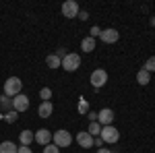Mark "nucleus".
Masks as SVG:
<instances>
[{
  "instance_id": "f257e3e1",
  "label": "nucleus",
  "mask_w": 155,
  "mask_h": 153,
  "mask_svg": "<svg viewBox=\"0 0 155 153\" xmlns=\"http://www.w3.org/2000/svg\"><path fill=\"white\" fill-rule=\"evenodd\" d=\"M21 87H23V81H21L19 77H8L6 83H4V95L17 97V95L21 93Z\"/></svg>"
},
{
  "instance_id": "f03ea898",
  "label": "nucleus",
  "mask_w": 155,
  "mask_h": 153,
  "mask_svg": "<svg viewBox=\"0 0 155 153\" xmlns=\"http://www.w3.org/2000/svg\"><path fill=\"white\" fill-rule=\"evenodd\" d=\"M52 143L58 149H64V147H68L72 143V137H71V132H66V130H56V132H52Z\"/></svg>"
},
{
  "instance_id": "7ed1b4c3",
  "label": "nucleus",
  "mask_w": 155,
  "mask_h": 153,
  "mask_svg": "<svg viewBox=\"0 0 155 153\" xmlns=\"http://www.w3.org/2000/svg\"><path fill=\"white\" fill-rule=\"evenodd\" d=\"M79 66H81V56L79 54H66L62 58V66L60 68H64L66 72H74Z\"/></svg>"
},
{
  "instance_id": "20e7f679",
  "label": "nucleus",
  "mask_w": 155,
  "mask_h": 153,
  "mask_svg": "<svg viewBox=\"0 0 155 153\" xmlns=\"http://www.w3.org/2000/svg\"><path fill=\"white\" fill-rule=\"evenodd\" d=\"M99 137H101V141H104V143H110V145H114V143L120 141V132L114 128L112 124H110V126H101Z\"/></svg>"
},
{
  "instance_id": "39448f33",
  "label": "nucleus",
  "mask_w": 155,
  "mask_h": 153,
  "mask_svg": "<svg viewBox=\"0 0 155 153\" xmlns=\"http://www.w3.org/2000/svg\"><path fill=\"white\" fill-rule=\"evenodd\" d=\"M106 83H107V72L104 68H95V71L91 72V85L95 89H101Z\"/></svg>"
},
{
  "instance_id": "423d86ee",
  "label": "nucleus",
  "mask_w": 155,
  "mask_h": 153,
  "mask_svg": "<svg viewBox=\"0 0 155 153\" xmlns=\"http://www.w3.org/2000/svg\"><path fill=\"white\" fill-rule=\"evenodd\" d=\"M12 110L15 112H25V110H29V97L25 93H19L17 97H12Z\"/></svg>"
},
{
  "instance_id": "0eeeda50",
  "label": "nucleus",
  "mask_w": 155,
  "mask_h": 153,
  "mask_svg": "<svg viewBox=\"0 0 155 153\" xmlns=\"http://www.w3.org/2000/svg\"><path fill=\"white\" fill-rule=\"evenodd\" d=\"M114 110H110V108H104V110H99L97 112V122L101 124V126H110L112 122H114Z\"/></svg>"
},
{
  "instance_id": "6e6552de",
  "label": "nucleus",
  "mask_w": 155,
  "mask_h": 153,
  "mask_svg": "<svg viewBox=\"0 0 155 153\" xmlns=\"http://www.w3.org/2000/svg\"><path fill=\"white\" fill-rule=\"evenodd\" d=\"M62 15H64L66 19H74V17L79 15V4H77L74 0H66V2L62 4Z\"/></svg>"
},
{
  "instance_id": "1a4fd4ad",
  "label": "nucleus",
  "mask_w": 155,
  "mask_h": 153,
  "mask_svg": "<svg viewBox=\"0 0 155 153\" xmlns=\"http://www.w3.org/2000/svg\"><path fill=\"white\" fill-rule=\"evenodd\" d=\"M99 39H101L104 44H116V42L120 39V33L116 31V29H104L101 35H99Z\"/></svg>"
},
{
  "instance_id": "9d476101",
  "label": "nucleus",
  "mask_w": 155,
  "mask_h": 153,
  "mask_svg": "<svg viewBox=\"0 0 155 153\" xmlns=\"http://www.w3.org/2000/svg\"><path fill=\"white\" fill-rule=\"evenodd\" d=\"M35 143L44 145V147H46V145H50V143H52V132H50L48 128H39L35 132Z\"/></svg>"
},
{
  "instance_id": "9b49d317",
  "label": "nucleus",
  "mask_w": 155,
  "mask_h": 153,
  "mask_svg": "<svg viewBox=\"0 0 155 153\" xmlns=\"http://www.w3.org/2000/svg\"><path fill=\"white\" fill-rule=\"evenodd\" d=\"M37 114L41 118H50L54 114V104H52V101H41L39 108H37Z\"/></svg>"
},
{
  "instance_id": "f8f14e48",
  "label": "nucleus",
  "mask_w": 155,
  "mask_h": 153,
  "mask_svg": "<svg viewBox=\"0 0 155 153\" xmlns=\"http://www.w3.org/2000/svg\"><path fill=\"white\" fill-rule=\"evenodd\" d=\"M77 143H79L81 147H85V149H87V147H93V137H91L87 130H85V132H79V135H77Z\"/></svg>"
},
{
  "instance_id": "ddd939ff",
  "label": "nucleus",
  "mask_w": 155,
  "mask_h": 153,
  "mask_svg": "<svg viewBox=\"0 0 155 153\" xmlns=\"http://www.w3.org/2000/svg\"><path fill=\"white\" fill-rule=\"evenodd\" d=\"M19 141H21L23 147H29L31 143L35 141V132H31V130H23V132L19 135Z\"/></svg>"
},
{
  "instance_id": "4468645a",
  "label": "nucleus",
  "mask_w": 155,
  "mask_h": 153,
  "mask_svg": "<svg viewBox=\"0 0 155 153\" xmlns=\"http://www.w3.org/2000/svg\"><path fill=\"white\" fill-rule=\"evenodd\" d=\"M17 151H19V147L12 141H2L0 143V153H17Z\"/></svg>"
},
{
  "instance_id": "2eb2a0df",
  "label": "nucleus",
  "mask_w": 155,
  "mask_h": 153,
  "mask_svg": "<svg viewBox=\"0 0 155 153\" xmlns=\"http://www.w3.org/2000/svg\"><path fill=\"white\" fill-rule=\"evenodd\" d=\"M81 50H83V52H93V50H95V39H93V37H83Z\"/></svg>"
},
{
  "instance_id": "dca6fc26",
  "label": "nucleus",
  "mask_w": 155,
  "mask_h": 153,
  "mask_svg": "<svg viewBox=\"0 0 155 153\" xmlns=\"http://www.w3.org/2000/svg\"><path fill=\"white\" fill-rule=\"evenodd\" d=\"M137 83H139V85H149V83H151V75L141 68V71L137 72Z\"/></svg>"
},
{
  "instance_id": "f3484780",
  "label": "nucleus",
  "mask_w": 155,
  "mask_h": 153,
  "mask_svg": "<svg viewBox=\"0 0 155 153\" xmlns=\"http://www.w3.org/2000/svg\"><path fill=\"white\" fill-rule=\"evenodd\" d=\"M46 64H48L50 68H60V66H62V60H60L56 54H50L48 58H46Z\"/></svg>"
},
{
  "instance_id": "a211bd4d",
  "label": "nucleus",
  "mask_w": 155,
  "mask_h": 153,
  "mask_svg": "<svg viewBox=\"0 0 155 153\" xmlns=\"http://www.w3.org/2000/svg\"><path fill=\"white\" fill-rule=\"evenodd\" d=\"M87 132H89L91 137H99V132H101V124H99V122H91L89 128H87Z\"/></svg>"
},
{
  "instance_id": "6ab92c4d",
  "label": "nucleus",
  "mask_w": 155,
  "mask_h": 153,
  "mask_svg": "<svg viewBox=\"0 0 155 153\" xmlns=\"http://www.w3.org/2000/svg\"><path fill=\"white\" fill-rule=\"evenodd\" d=\"M0 110H12V99L8 95H2L0 97Z\"/></svg>"
},
{
  "instance_id": "aec40b11",
  "label": "nucleus",
  "mask_w": 155,
  "mask_h": 153,
  "mask_svg": "<svg viewBox=\"0 0 155 153\" xmlns=\"http://www.w3.org/2000/svg\"><path fill=\"white\" fill-rule=\"evenodd\" d=\"M17 114H19V112H15V110H8L6 114H2V120H6L8 124H12V122H17V118H19Z\"/></svg>"
},
{
  "instance_id": "412c9836",
  "label": "nucleus",
  "mask_w": 155,
  "mask_h": 153,
  "mask_svg": "<svg viewBox=\"0 0 155 153\" xmlns=\"http://www.w3.org/2000/svg\"><path fill=\"white\" fill-rule=\"evenodd\" d=\"M143 71H147V72H149V75H151V72H155V56H151V58H149V60H147V62H145Z\"/></svg>"
},
{
  "instance_id": "4be33fe9",
  "label": "nucleus",
  "mask_w": 155,
  "mask_h": 153,
  "mask_svg": "<svg viewBox=\"0 0 155 153\" xmlns=\"http://www.w3.org/2000/svg\"><path fill=\"white\" fill-rule=\"evenodd\" d=\"M39 97H41V101H50V99H52V89H50V87H44V89L39 91Z\"/></svg>"
},
{
  "instance_id": "5701e85b",
  "label": "nucleus",
  "mask_w": 155,
  "mask_h": 153,
  "mask_svg": "<svg viewBox=\"0 0 155 153\" xmlns=\"http://www.w3.org/2000/svg\"><path fill=\"white\" fill-rule=\"evenodd\" d=\"M77 110H79V114H89V104H87V101H85L83 97H81V101H79V106H77Z\"/></svg>"
},
{
  "instance_id": "b1692460",
  "label": "nucleus",
  "mask_w": 155,
  "mask_h": 153,
  "mask_svg": "<svg viewBox=\"0 0 155 153\" xmlns=\"http://www.w3.org/2000/svg\"><path fill=\"white\" fill-rule=\"evenodd\" d=\"M44 153H60V149L54 145V143H50V145H46V147H44Z\"/></svg>"
},
{
  "instance_id": "393cba45",
  "label": "nucleus",
  "mask_w": 155,
  "mask_h": 153,
  "mask_svg": "<svg viewBox=\"0 0 155 153\" xmlns=\"http://www.w3.org/2000/svg\"><path fill=\"white\" fill-rule=\"evenodd\" d=\"M89 33H91L89 37H93V39H95L97 35H101V29H99V27H91V31H89Z\"/></svg>"
},
{
  "instance_id": "a878e982",
  "label": "nucleus",
  "mask_w": 155,
  "mask_h": 153,
  "mask_svg": "<svg viewBox=\"0 0 155 153\" xmlns=\"http://www.w3.org/2000/svg\"><path fill=\"white\" fill-rule=\"evenodd\" d=\"M77 17H79L81 21H87V19H89V12H87V11H79V15H77Z\"/></svg>"
},
{
  "instance_id": "bb28decb",
  "label": "nucleus",
  "mask_w": 155,
  "mask_h": 153,
  "mask_svg": "<svg viewBox=\"0 0 155 153\" xmlns=\"http://www.w3.org/2000/svg\"><path fill=\"white\" fill-rule=\"evenodd\" d=\"M93 145H95L97 149H101V145H104V141H101V137H97V139H93Z\"/></svg>"
},
{
  "instance_id": "cd10ccee",
  "label": "nucleus",
  "mask_w": 155,
  "mask_h": 153,
  "mask_svg": "<svg viewBox=\"0 0 155 153\" xmlns=\"http://www.w3.org/2000/svg\"><path fill=\"white\" fill-rule=\"evenodd\" d=\"M87 116H89V120H91V122H97V112H89Z\"/></svg>"
},
{
  "instance_id": "c85d7f7f",
  "label": "nucleus",
  "mask_w": 155,
  "mask_h": 153,
  "mask_svg": "<svg viewBox=\"0 0 155 153\" xmlns=\"http://www.w3.org/2000/svg\"><path fill=\"white\" fill-rule=\"evenodd\" d=\"M17 153H33V151H31L29 147H23V145H21V147H19V151H17Z\"/></svg>"
},
{
  "instance_id": "c756f323",
  "label": "nucleus",
  "mask_w": 155,
  "mask_h": 153,
  "mask_svg": "<svg viewBox=\"0 0 155 153\" xmlns=\"http://www.w3.org/2000/svg\"><path fill=\"white\" fill-rule=\"evenodd\" d=\"M56 56H58L60 60H62V58H64V56H66V52H64V48H60L58 52H56Z\"/></svg>"
},
{
  "instance_id": "7c9ffc66",
  "label": "nucleus",
  "mask_w": 155,
  "mask_h": 153,
  "mask_svg": "<svg viewBox=\"0 0 155 153\" xmlns=\"http://www.w3.org/2000/svg\"><path fill=\"white\" fill-rule=\"evenodd\" d=\"M97 153H112V151H110V149H104V147H101V149H97Z\"/></svg>"
},
{
  "instance_id": "2f4dec72",
  "label": "nucleus",
  "mask_w": 155,
  "mask_h": 153,
  "mask_svg": "<svg viewBox=\"0 0 155 153\" xmlns=\"http://www.w3.org/2000/svg\"><path fill=\"white\" fill-rule=\"evenodd\" d=\"M151 25H153V27H155V17H153V19H151Z\"/></svg>"
}]
</instances>
